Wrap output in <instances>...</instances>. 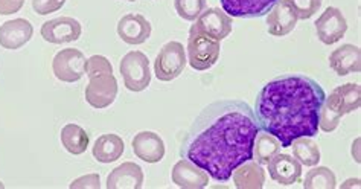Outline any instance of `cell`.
Listing matches in <instances>:
<instances>
[{
	"label": "cell",
	"mask_w": 361,
	"mask_h": 189,
	"mask_svg": "<svg viewBox=\"0 0 361 189\" xmlns=\"http://www.w3.org/2000/svg\"><path fill=\"white\" fill-rule=\"evenodd\" d=\"M258 131L255 111L245 101H214L188 130L180 156L204 169L216 182H227L236 166L253 159Z\"/></svg>",
	"instance_id": "1"
},
{
	"label": "cell",
	"mask_w": 361,
	"mask_h": 189,
	"mask_svg": "<svg viewBox=\"0 0 361 189\" xmlns=\"http://www.w3.org/2000/svg\"><path fill=\"white\" fill-rule=\"evenodd\" d=\"M325 90L307 75L287 73L269 81L256 97L255 116L259 130L267 131L288 148L299 138H314Z\"/></svg>",
	"instance_id": "2"
},
{
	"label": "cell",
	"mask_w": 361,
	"mask_h": 189,
	"mask_svg": "<svg viewBox=\"0 0 361 189\" xmlns=\"http://www.w3.org/2000/svg\"><path fill=\"white\" fill-rule=\"evenodd\" d=\"M221 43L198 30L194 23L189 30L186 59L194 71H209L220 59Z\"/></svg>",
	"instance_id": "3"
},
{
	"label": "cell",
	"mask_w": 361,
	"mask_h": 189,
	"mask_svg": "<svg viewBox=\"0 0 361 189\" xmlns=\"http://www.w3.org/2000/svg\"><path fill=\"white\" fill-rule=\"evenodd\" d=\"M119 71L123 84L130 92H144L151 83V68L148 56L142 51H130L122 56Z\"/></svg>",
	"instance_id": "4"
},
{
	"label": "cell",
	"mask_w": 361,
	"mask_h": 189,
	"mask_svg": "<svg viewBox=\"0 0 361 189\" xmlns=\"http://www.w3.org/2000/svg\"><path fill=\"white\" fill-rule=\"evenodd\" d=\"M186 51L180 42H168L154 60V73L159 81L169 83L180 77L186 68Z\"/></svg>",
	"instance_id": "5"
},
{
	"label": "cell",
	"mask_w": 361,
	"mask_h": 189,
	"mask_svg": "<svg viewBox=\"0 0 361 189\" xmlns=\"http://www.w3.org/2000/svg\"><path fill=\"white\" fill-rule=\"evenodd\" d=\"M85 55L75 47H66L55 54L52 71L56 80L63 83H77L85 73Z\"/></svg>",
	"instance_id": "6"
},
{
	"label": "cell",
	"mask_w": 361,
	"mask_h": 189,
	"mask_svg": "<svg viewBox=\"0 0 361 189\" xmlns=\"http://www.w3.org/2000/svg\"><path fill=\"white\" fill-rule=\"evenodd\" d=\"M85 101L93 109H107L118 97V80L113 73L94 75L85 87Z\"/></svg>",
	"instance_id": "7"
},
{
	"label": "cell",
	"mask_w": 361,
	"mask_h": 189,
	"mask_svg": "<svg viewBox=\"0 0 361 189\" xmlns=\"http://www.w3.org/2000/svg\"><path fill=\"white\" fill-rule=\"evenodd\" d=\"M82 32L81 23L73 17H56L42 25L40 34L43 40L52 44H63L77 42Z\"/></svg>",
	"instance_id": "8"
},
{
	"label": "cell",
	"mask_w": 361,
	"mask_h": 189,
	"mask_svg": "<svg viewBox=\"0 0 361 189\" xmlns=\"http://www.w3.org/2000/svg\"><path fill=\"white\" fill-rule=\"evenodd\" d=\"M319 40L323 44H334L340 42L346 35L348 31V22L336 6H328L325 11L320 14V17L314 23Z\"/></svg>",
	"instance_id": "9"
},
{
	"label": "cell",
	"mask_w": 361,
	"mask_h": 189,
	"mask_svg": "<svg viewBox=\"0 0 361 189\" xmlns=\"http://www.w3.org/2000/svg\"><path fill=\"white\" fill-rule=\"evenodd\" d=\"M118 35L119 39L127 44H142L145 43L151 32H153V26L149 20L142 14H126L119 18L118 22Z\"/></svg>",
	"instance_id": "10"
},
{
	"label": "cell",
	"mask_w": 361,
	"mask_h": 189,
	"mask_svg": "<svg viewBox=\"0 0 361 189\" xmlns=\"http://www.w3.org/2000/svg\"><path fill=\"white\" fill-rule=\"evenodd\" d=\"M325 104L337 115L343 118L348 113L358 110L361 106V87L355 83H346L336 87L325 98Z\"/></svg>",
	"instance_id": "11"
},
{
	"label": "cell",
	"mask_w": 361,
	"mask_h": 189,
	"mask_svg": "<svg viewBox=\"0 0 361 189\" xmlns=\"http://www.w3.org/2000/svg\"><path fill=\"white\" fill-rule=\"evenodd\" d=\"M195 25L198 26V30L203 31L209 37L221 42L232 32L233 18L220 8H207L197 18Z\"/></svg>",
	"instance_id": "12"
},
{
	"label": "cell",
	"mask_w": 361,
	"mask_h": 189,
	"mask_svg": "<svg viewBox=\"0 0 361 189\" xmlns=\"http://www.w3.org/2000/svg\"><path fill=\"white\" fill-rule=\"evenodd\" d=\"M34 35V26L26 18H13L0 26V46L9 51L20 49L30 43Z\"/></svg>",
	"instance_id": "13"
},
{
	"label": "cell",
	"mask_w": 361,
	"mask_h": 189,
	"mask_svg": "<svg viewBox=\"0 0 361 189\" xmlns=\"http://www.w3.org/2000/svg\"><path fill=\"white\" fill-rule=\"evenodd\" d=\"M135 154L147 164H159L165 157V142L154 131H140L131 142Z\"/></svg>",
	"instance_id": "14"
},
{
	"label": "cell",
	"mask_w": 361,
	"mask_h": 189,
	"mask_svg": "<svg viewBox=\"0 0 361 189\" xmlns=\"http://www.w3.org/2000/svg\"><path fill=\"white\" fill-rule=\"evenodd\" d=\"M171 178L173 182L185 189H202L209 185V174L192 164L191 160L182 157L178 162L173 166V171H171Z\"/></svg>",
	"instance_id": "15"
},
{
	"label": "cell",
	"mask_w": 361,
	"mask_h": 189,
	"mask_svg": "<svg viewBox=\"0 0 361 189\" xmlns=\"http://www.w3.org/2000/svg\"><path fill=\"white\" fill-rule=\"evenodd\" d=\"M269 174L271 181L285 186L298 183L302 178V164L290 154L278 153L269 162Z\"/></svg>",
	"instance_id": "16"
},
{
	"label": "cell",
	"mask_w": 361,
	"mask_h": 189,
	"mask_svg": "<svg viewBox=\"0 0 361 189\" xmlns=\"http://www.w3.org/2000/svg\"><path fill=\"white\" fill-rule=\"evenodd\" d=\"M223 11L236 18H258L267 16L279 0H220Z\"/></svg>",
	"instance_id": "17"
},
{
	"label": "cell",
	"mask_w": 361,
	"mask_h": 189,
	"mask_svg": "<svg viewBox=\"0 0 361 189\" xmlns=\"http://www.w3.org/2000/svg\"><path fill=\"white\" fill-rule=\"evenodd\" d=\"M329 66L338 77L361 72V51L355 44H341L329 55Z\"/></svg>",
	"instance_id": "18"
},
{
	"label": "cell",
	"mask_w": 361,
	"mask_h": 189,
	"mask_svg": "<svg viewBox=\"0 0 361 189\" xmlns=\"http://www.w3.org/2000/svg\"><path fill=\"white\" fill-rule=\"evenodd\" d=\"M144 185V171L135 162H123L107 177V189H140Z\"/></svg>",
	"instance_id": "19"
},
{
	"label": "cell",
	"mask_w": 361,
	"mask_h": 189,
	"mask_svg": "<svg viewBox=\"0 0 361 189\" xmlns=\"http://www.w3.org/2000/svg\"><path fill=\"white\" fill-rule=\"evenodd\" d=\"M299 22L298 16L294 14L293 9L283 2H279L274 5L269 14H267V26H269V34L274 37H285L288 35L294 28H296Z\"/></svg>",
	"instance_id": "20"
},
{
	"label": "cell",
	"mask_w": 361,
	"mask_h": 189,
	"mask_svg": "<svg viewBox=\"0 0 361 189\" xmlns=\"http://www.w3.org/2000/svg\"><path fill=\"white\" fill-rule=\"evenodd\" d=\"M123 150H126V144H123L122 138L109 133L94 140L92 154L99 164H113L122 157Z\"/></svg>",
	"instance_id": "21"
},
{
	"label": "cell",
	"mask_w": 361,
	"mask_h": 189,
	"mask_svg": "<svg viewBox=\"0 0 361 189\" xmlns=\"http://www.w3.org/2000/svg\"><path fill=\"white\" fill-rule=\"evenodd\" d=\"M233 185L238 189H262L265 183V173L258 162L247 160L236 166L232 173Z\"/></svg>",
	"instance_id": "22"
},
{
	"label": "cell",
	"mask_w": 361,
	"mask_h": 189,
	"mask_svg": "<svg viewBox=\"0 0 361 189\" xmlns=\"http://www.w3.org/2000/svg\"><path fill=\"white\" fill-rule=\"evenodd\" d=\"M60 139L66 151L72 156H81L82 153H85V150H87L90 144L89 133L78 124L64 126L61 128Z\"/></svg>",
	"instance_id": "23"
},
{
	"label": "cell",
	"mask_w": 361,
	"mask_h": 189,
	"mask_svg": "<svg viewBox=\"0 0 361 189\" xmlns=\"http://www.w3.org/2000/svg\"><path fill=\"white\" fill-rule=\"evenodd\" d=\"M281 151L279 140L267 131H258L253 145V159L259 165H269L270 160Z\"/></svg>",
	"instance_id": "24"
},
{
	"label": "cell",
	"mask_w": 361,
	"mask_h": 189,
	"mask_svg": "<svg viewBox=\"0 0 361 189\" xmlns=\"http://www.w3.org/2000/svg\"><path fill=\"white\" fill-rule=\"evenodd\" d=\"M290 147L293 148V157L298 159L302 165L317 166L320 164V148L317 142L311 138H299L293 140Z\"/></svg>",
	"instance_id": "25"
},
{
	"label": "cell",
	"mask_w": 361,
	"mask_h": 189,
	"mask_svg": "<svg viewBox=\"0 0 361 189\" xmlns=\"http://www.w3.org/2000/svg\"><path fill=\"white\" fill-rule=\"evenodd\" d=\"M303 186L305 189H334L337 186L336 173L328 166L312 168L307 173Z\"/></svg>",
	"instance_id": "26"
},
{
	"label": "cell",
	"mask_w": 361,
	"mask_h": 189,
	"mask_svg": "<svg viewBox=\"0 0 361 189\" xmlns=\"http://www.w3.org/2000/svg\"><path fill=\"white\" fill-rule=\"evenodd\" d=\"M174 6L178 17L188 22H195L206 9V0H174Z\"/></svg>",
	"instance_id": "27"
},
{
	"label": "cell",
	"mask_w": 361,
	"mask_h": 189,
	"mask_svg": "<svg viewBox=\"0 0 361 189\" xmlns=\"http://www.w3.org/2000/svg\"><path fill=\"white\" fill-rule=\"evenodd\" d=\"M283 2L293 9L299 20H308L319 11L323 0H283Z\"/></svg>",
	"instance_id": "28"
},
{
	"label": "cell",
	"mask_w": 361,
	"mask_h": 189,
	"mask_svg": "<svg viewBox=\"0 0 361 189\" xmlns=\"http://www.w3.org/2000/svg\"><path fill=\"white\" fill-rule=\"evenodd\" d=\"M85 73L89 78L94 77V75L113 73V66L104 55H92L85 61Z\"/></svg>",
	"instance_id": "29"
},
{
	"label": "cell",
	"mask_w": 361,
	"mask_h": 189,
	"mask_svg": "<svg viewBox=\"0 0 361 189\" xmlns=\"http://www.w3.org/2000/svg\"><path fill=\"white\" fill-rule=\"evenodd\" d=\"M341 121V116L337 115L336 111H332L325 102H323L322 110H320V116H319V128L325 133H332L336 131Z\"/></svg>",
	"instance_id": "30"
},
{
	"label": "cell",
	"mask_w": 361,
	"mask_h": 189,
	"mask_svg": "<svg viewBox=\"0 0 361 189\" xmlns=\"http://www.w3.org/2000/svg\"><path fill=\"white\" fill-rule=\"evenodd\" d=\"M64 4L66 0H32V9L39 16H47L59 11Z\"/></svg>",
	"instance_id": "31"
},
{
	"label": "cell",
	"mask_w": 361,
	"mask_h": 189,
	"mask_svg": "<svg viewBox=\"0 0 361 189\" xmlns=\"http://www.w3.org/2000/svg\"><path fill=\"white\" fill-rule=\"evenodd\" d=\"M71 189H101V177L99 174L93 173V174H85L69 185Z\"/></svg>",
	"instance_id": "32"
},
{
	"label": "cell",
	"mask_w": 361,
	"mask_h": 189,
	"mask_svg": "<svg viewBox=\"0 0 361 189\" xmlns=\"http://www.w3.org/2000/svg\"><path fill=\"white\" fill-rule=\"evenodd\" d=\"M25 0H0V16H13L20 11Z\"/></svg>",
	"instance_id": "33"
},
{
	"label": "cell",
	"mask_w": 361,
	"mask_h": 189,
	"mask_svg": "<svg viewBox=\"0 0 361 189\" xmlns=\"http://www.w3.org/2000/svg\"><path fill=\"white\" fill-rule=\"evenodd\" d=\"M360 185H361L360 178L353 177V178H348L345 183H341V189H360Z\"/></svg>",
	"instance_id": "34"
},
{
	"label": "cell",
	"mask_w": 361,
	"mask_h": 189,
	"mask_svg": "<svg viewBox=\"0 0 361 189\" xmlns=\"http://www.w3.org/2000/svg\"><path fill=\"white\" fill-rule=\"evenodd\" d=\"M360 138H357L355 140H354V144H353V157L355 159V162L357 164H360L361 162V157H360Z\"/></svg>",
	"instance_id": "35"
},
{
	"label": "cell",
	"mask_w": 361,
	"mask_h": 189,
	"mask_svg": "<svg viewBox=\"0 0 361 189\" xmlns=\"http://www.w3.org/2000/svg\"><path fill=\"white\" fill-rule=\"evenodd\" d=\"M4 188H5V185H4L2 182H0V189H4Z\"/></svg>",
	"instance_id": "36"
},
{
	"label": "cell",
	"mask_w": 361,
	"mask_h": 189,
	"mask_svg": "<svg viewBox=\"0 0 361 189\" xmlns=\"http://www.w3.org/2000/svg\"><path fill=\"white\" fill-rule=\"evenodd\" d=\"M127 2H135V0H127Z\"/></svg>",
	"instance_id": "37"
}]
</instances>
